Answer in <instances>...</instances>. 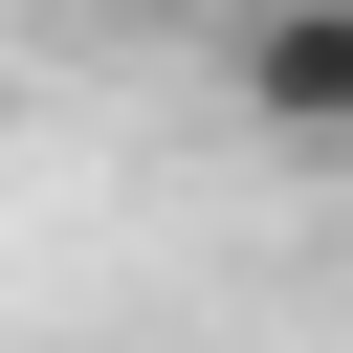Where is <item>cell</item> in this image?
<instances>
[{
    "label": "cell",
    "instance_id": "obj_1",
    "mask_svg": "<svg viewBox=\"0 0 353 353\" xmlns=\"http://www.w3.org/2000/svg\"><path fill=\"white\" fill-rule=\"evenodd\" d=\"M243 110L287 154H353V0H265L243 22Z\"/></svg>",
    "mask_w": 353,
    "mask_h": 353
},
{
    "label": "cell",
    "instance_id": "obj_2",
    "mask_svg": "<svg viewBox=\"0 0 353 353\" xmlns=\"http://www.w3.org/2000/svg\"><path fill=\"white\" fill-rule=\"evenodd\" d=\"M331 176H353V154H331Z\"/></svg>",
    "mask_w": 353,
    "mask_h": 353
}]
</instances>
